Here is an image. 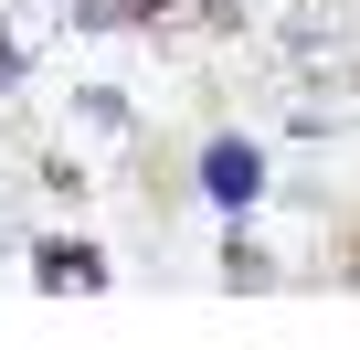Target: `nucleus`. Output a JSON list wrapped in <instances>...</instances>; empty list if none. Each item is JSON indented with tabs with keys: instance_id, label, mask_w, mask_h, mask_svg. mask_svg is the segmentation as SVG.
<instances>
[{
	"instance_id": "nucleus-1",
	"label": "nucleus",
	"mask_w": 360,
	"mask_h": 350,
	"mask_svg": "<svg viewBox=\"0 0 360 350\" xmlns=\"http://www.w3.org/2000/svg\"><path fill=\"white\" fill-rule=\"evenodd\" d=\"M191 202H202L212 223H255V213L276 202V149H265L255 127H202V138H191Z\"/></svg>"
},
{
	"instance_id": "nucleus-2",
	"label": "nucleus",
	"mask_w": 360,
	"mask_h": 350,
	"mask_svg": "<svg viewBox=\"0 0 360 350\" xmlns=\"http://www.w3.org/2000/svg\"><path fill=\"white\" fill-rule=\"evenodd\" d=\"M22 276H32V297H106L117 255H106L96 234H75V223H32V244H22Z\"/></svg>"
},
{
	"instance_id": "nucleus-3",
	"label": "nucleus",
	"mask_w": 360,
	"mask_h": 350,
	"mask_svg": "<svg viewBox=\"0 0 360 350\" xmlns=\"http://www.w3.org/2000/svg\"><path fill=\"white\" fill-rule=\"evenodd\" d=\"M75 127H85V149H138V106H127V85H75Z\"/></svg>"
},
{
	"instance_id": "nucleus-4",
	"label": "nucleus",
	"mask_w": 360,
	"mask_h": 350,
	"mask_svg": "<svg viewBox=\"0 0 360 350\" xmlns=\"http://www.w3.org/2000/svg\"><path fill=\"white\" fill-rule=\"evenodd\" d=\"M276 276H286V265L255 244V223H223V287H233V297H265Z\"/></svg>"
},
{
	"instance_id": "nucleus-5",
	"label": "nucleus",
	"mask_w": 360,
	"mask_h": 350,
	"mask_svg": "<svg viewBox=\"0 0 360 350\" xmlns=\"http://www.w3.org/2000/svg\"><path fill=\"white\" fill-rule=\"evenodd\" d=\"M32 85V32L11 22V0H0V96H22Z\"/></svg>"
},
{
	"instance_id": "nucleus-6",
	"label": "nucleus",
	"mask_w": 360,
	"mask_h": 350,
	"mask_svg": "<svg viewBox=\"0 0 360 350\" xmlns=\"http://www.w3.org/2000/svg\"><path fill=\"white\" fill-rule=\"evenodd\" d=\"M32 244V213H22V181H11V159H0V255H22Z\"/></svg>"
}]
</instances>
